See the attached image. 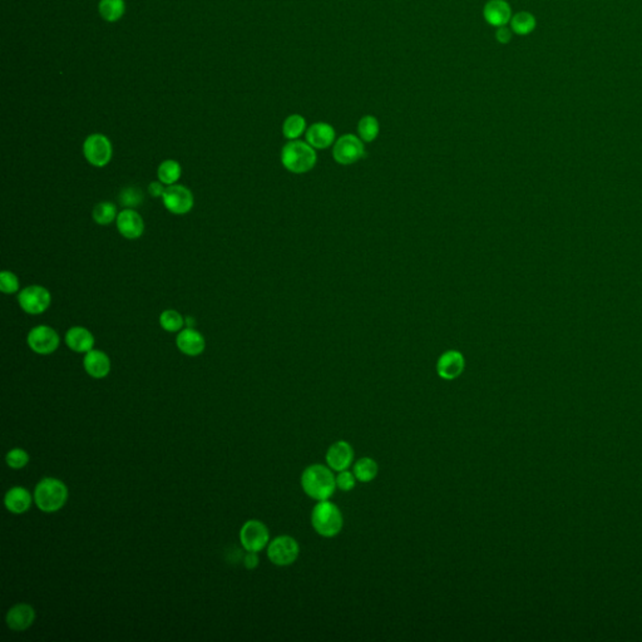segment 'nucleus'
Listing matches in <instances>:
<instances>
[{
  "label": "nucleus",
  "instance_id": "1",
  "mask_svg": "<svg viewBox=\"0 0 642 642\" xmlns=\"http://www.w3.org/2000/svg\"><path fill=\"white\" fill-rule=\"evenodd\" d=\"M301 487L312 499L328 501L337 490V476L326 465H309L301 474Z\"/></svg>",
  "mask_w": 642,
  "mask_h": 642
},
{
  "label": "nucleus",
  "instance_id": "2",
  "mask_svg": "<svg viewBox=\"0 0 642 642\" xmlns=\"http://www.w3.org/2000/svg\"><path fill=\"white\" fill-rule=\"evenodd\" d=\"M67 499L68 488L57 478H43L34 490V502L45 513H54L63 508Z\"/></svg>",
  "mask_w": 642,
  "mask_h": 642
},
{
  "label": "nucleus",
  "instance_id": "3",
  "mask_svg": "<svg viewBox=\"0 0 642 642\" xmlns=\"http://www.w3.org/2000/svg\"><path fill=\"white\" fill-rule=\"evenodd\" d=\"M312 524L315 532L325 538L335 537L343 529V513L329 499L320 501L312 508Z\"/></svg>",
  "mask_w": 642,
  "mask_h": 642
},
{
  "label": "nucleus",
  "instance_id": "4",
  "mask_svg": "<svg viewBox=\"0 0 642 642\" xmlns=\"http://www.w3.org/2000/svg\"><path fill=\"white\" fill-rule=\"evenodd\" d=\"M281 162L290 172L305 173L316 163V153L309 143L291 141L281 151Z\"/></svg>",
  "mask_w": 642,
  "mask_h": 642
},
{
  "label": "nucleus",
  "instance_id": "5",
  "mask_svg": "<svg viewBox=\"0 0 642 642\" xmlns=\"http://www.w3.org/2000/svg\"><path fill=\"white\" fill-rule=\"evenodd\" d=\"M299 554V543L291 536H279L267 546V557L276 566L293 565L298 560Z\"/></svg>",
  "mask_w": 642,
  "mask_h": 642
},
{
  "label": "nucleus",
  "instance_id": "6",
  "mask_svg": "<svg viewBox=\"0 0 642 642\" xmlns=\"http://www.w3.org/2000/svg\"><path fill=\"white\" fill-rule=\"evenodd\" d=\"M84 157L95 167H104L112 159L113 148L111 141L104 134H95L88 136L83 143Z\"/></svg>",
  "mask_w": 642,
  "mask_h": 642
},
{
  "label": "nucleus",
  "instance_id": "7",
  "mask_svg": "<svg viewBox=\"0 0 642 642\" xmlns=\"http://www.w3.org/2000/svg\"><path fill=\"white\" fill-rule=\"evenodd\" d=\"M18 303L23 312L29 315H39L49 309L51 295L48 289L40 285H31L20 291Z\"/></svg>",
  "mask_w": 642,
  "mask_h": 642
},
{
  "label": "nucleus",
  "instance_id": "8",
  "mask_svg": "<svg viewBox=\"0 0 642 642\" xmlns=\"http://www.w3.org/2000/svg\"><path fill=\"white\" fill-rule=\"evenodd\" d=\"M28 346L37 354L49 355L59 348L61 339L57 331L48 325H38L26 337Z\"/></svg>",
  "mask_w": 642,
  "mask_h": 642
},
{
  "label": "nucleus",
  "instance_id": "9",
  "mask_svg": "<svg viewBox=\"0 0 642 642\" xmlns=\"http://www.w3.org/2000/svg\"><path fill=\"white\" fill-rule=\"evenodd\" d=\"M241 545L248 552H260L270 543L268 528L257 520H250L240 531Z\"/></svg>",
  "mask_w": 642,
  "mask_h": 642
},
{
  "label": "nucleus",
  "instance_id": "10",
  "mask_svg": "<svg viewBox=\"0 0 642 642\" xmlns=\"http://www.w3.org/2000/svg\"><path fill=\"white\" fill-rule=\"evenodd\" d=\"M162 201L166 209L173 215L188 214L195 204L191 190H188L186 186L177 184L166 187Z\"/></svg>",
  "mask_w": 642,
  "mask_h": 642
},
{
  "label": "nucleus",
  "instance_id": "11",
  "mask_svg": "<svg viewBox=\"0 0 642 642\" xmlns=\"http://www.w3.org/2000/svg\"><path fill=\"white\" fill-rule=\"evenodd\" d=\"M332 156L340 165H351L365 156V150L356 136L344 134L335 142Z\"/></svg>",
  "mask_w": 642,
  "mask_h": 642
},
{
  "label": "nucleus",
  "instance_id": "12",
  "mask_svg": "<svg viewBox=\"0 0 642 642\" xmlns=\"http://www.w3.org/2000/svg\"><path fill=\"white\" fill-rule=\"evenodd\" d=\"M326 465L334 472L348 470L354 462V449L345 440H337L326 451Z\"/></svg>",
  "mask_w": 642,
  "mask_h": 642
},
{
  "label": "nucleus",
  "instance_id": "13",
  "mask_svg": "<svg viewBox=\"0 0 642 642\" xmlns=\"http://www.w3.org/2000/svg\"><path fill=\"white\" fill-rule=\"evenodd\" d=\"M115 223L118 232L127 240H137L143 235L145 221L140 214L134 209L122 210L117 216Z\"/></svg>",
  "mask_w": 642,
  "mask_h": 642
},
{
  "label": "nucleus",
  "instance_id": "14",
  "mask_svg": "<svg viewBox=\"0 0 642 642\" xmlns=\"http://www.w3.org/2000/svg\"><path fill=\"white\" fill-rule=\"evenodd\" d=\"M465 356L457 350L445 351L437 362V373L444 380H454L465 371Z\"/></svg>",
  "mask_w": 642,
  "mask_h": 642
},
{
  "label": "nucleus",
  "instance_id": "15",
  "mask_svg": "<svg viewBox=\"0 0 642 642\" xmlns=\"http://www.w3.org/2000/svg\"><path fill=\"white\" fill-rule=\"evenodd\" d=\"M176 345L181 353L187 356H198L206 348L204 337L193 328H185L178 332Z\"/></svg>",
  "mask_w": 642,
  "mask_h": 642
},
{
  "label": "nucleus",
  "instance_id": "16",
  "mask_svg": "<svg viewBox=\"0 0 642 642\" xmlns=\"http://www.w3.org/2000/svg\"><path fill=\"white\" fill-rule=\"evenodd\" d=\"M35 620V611L31 604H14L10 610L8 611L6 623L7 626L13 631H24L29 629Z\"/></svg>",
  "mask_w": 642,
  "mask_h": 642
},
{
  "label": "nucleus",
  "instance_id": "17",
  "mask_svg": "<svg viewBox=\"0 0 642 642\" xmlns=\"http://www.w3.org/2000/svg\"><path fill=\"white\" fill-rule=\"evenodd\" d=\"M83 367L88 376L95 379H103L109 376L111 371V359L104 351L92 349L86 353V356L83 359Z\"/></svg>",
  "mask_w": 642,
  "mask_h": 642
},
{
  "label": "nucleus",
  "instance_id": "18",
  "mask_svg": "<svg viewBox=\"0 0 642 642\" xmlns=\"http://www.w3.org/2000/svg\"><path fill=\"white\" fill-rule=\"evenodd\" d=\"M483 17L490 26H507L512 19V8L506 0H490L484 6Z\"/></svg>",
  "mask_w": 642,
  "mask_h": 642
},
{
  "label": "nucleus",
  "instance_id": "19",
  "mask_svg": "<svg viewBox=\"0 0 642 642\" xmlns=\"http://www.w3.org/2000/svg\"><path fill=\"white\" fill-rule=\"evenodd\" d=\"M306 141L314 148L324 150L334 143L335 131L330 125L324 122L314 123L306 131Z\"/></svg>",
  "mask_w": 642,
  "mask_h": 642
},
{
  "label": "nucleus",
  "instance_id": "20",
  "mask_svg": "<svg viewBox=\"0 0 642 642\" xmlns=\"http://www.w3.org/2000/svg\"><path fill=\"white\" fill-rule=\"evenodd\" d=\"M95 343L93 334L83 326H73L65 332L67 346L76 353H88L93 349Z\"/></svg>",
  "mask_w": 642,
  "mask_h": 642
},
{
  "label": "nucleus",
  "instance_id": "21",
  "mask_svg": "<svg viewBox=\"0 0 642 642\" xmlns=\"http://www.w3.org/2000/svg\"><path fill=\"white\" fill-rule=\"evenodd\" d=\"M33 498L31 492L24 487H13L8 490L4 497L6 508L14 515H23L32 506Z\"/></svg>",
  "mask_w": 642,
  "mask_h": 642
},
{
  "label": "nucleus",
  "instance_id": "22",
  "mask_svg": "<svg viewBox=\"0 0 642 642\" xmlns=\"http://www.w3.org/2000/svg\"><path fill=\"white\" fill-rule=\"evenodd\" d=\"M379 472V465L373 458L364 457L356 460L353 473L355 474L356 479L362 483H369L376 479Z\"/></svg>",
  "mask_w": 642,
  "mask_h": 642
},
{
  "label": "nucleus",
  "instance_id": "23",
  "mask_svg": "<svg viewBox=\"0 0 642 642\" xmlns=\"http://www.w3.org/2000/svg\"><path fill=\"white\" fill-rule=\"evenodd\" d=\"M509 23H511L512 32L517 34V35H522V37L533 33L536 26H537V19H536L533 14L524 12V10L512 15V19Z\"/></svg>",
  "mask_w": 642,
  "mask_h": 642
},
{
  "label": "nucleus",
  "instance_id": "24",
  "mask_svg": "<svg viewBox=\"0 0 642 642\" xmlns=\"http://www.w3.org/2000/svg\"><path fill=\"white\" fill-rule=\"evenodd\" d=\"M181 173H182V168H181V165L178 163L177 161L166 159L159 166L157 177H159V181H161L163 185L171 186L177 182L179 177H181Z\"/></svg>",
  "mask_w": 642,
  "mask_h": 642
},
{
  "label": "nucleus",
  "instance_id": "25",
  "mask_svg": "<svg viewBox=\"0 0 642 642\" xmlns=\"http://www.w3.org/2000/svg\"><path fill=\"white\" fill-rule=\"evenodd\" d=\"M98 9L103 19L113 23L123 17L126 12V3L125 0H101Z\"/></svg>",
  "mask_w": 642,
  "mask_h": 642
},
{
  "label": "nucleus",
  "instance_id": "26",
  "mask_svg": "<svg viewBox=\"0 0 642 642\" xmlns=\"http://www.w3.org/2000/svg\"><path fill=\"white\" fill-rule=\"evenodd\" d=\"M93 220L101 226H107L109 223H113L117 220L118 212H117V206L112 202H99L96 204L92 212Z\"/></svg>",
  "mask_w": 642,
  "mask_h": 642
},
{
  "label": "nucleus",
  "instance_id": "27",
  "mask_svg": "<svg viewBox=\"0 0 642 642\" xmlns=\"http://www.w3.org/2000/svg\"><path fill=\"white\" fill-rule=\"evenodd\" d=\"M306 121L303 115H291L287 117L282 125V134L287 140H296L305 132Z\"/></svg>",
  "mask_w": 642,
  "mask_h": 642
},
{
  "label": "nucleus",
  "instance_id": "28",
  "mask_svg": "<svg viewBox=\"0 0 642 642\" xmlns=\"http://www.w3.org/2000/svg\"><path fill=\"white\" fill-rule=\"evenodd\" d=\"M159 324L163 330L177 332L184 329L185 318L176 310H165L159 316Z\"/></svg>",
  "mask_w": 642,
  "mask_h": 642
},
{
  "label": "nucleus",
  "instance_id": "29",
  "mask_svg": "<svg viewBox=\"0 0 642 642\" xmlns=\"http://www.w3.org/2000/svg\"><path fill=\"white\" fill-rule=\"evenodd\" d=\"M358 131L362 141L373 142L379 134V122L373 115H365L359 122Z\"/></svg>",
  "mask_w": 642,
  "mask_h": 642
},
{
  "label": "nucleus",
  "instance_id": "30",
  "mask_svg": "<svg viewBox=\"0 0 642 642\" xmlns=\"http://www.w3.org/2000/svg\"><path fill=\"white\" fill-rule=\"evenodd\" d=\"M143 201V195L142 191L136 187H126L122 190L120 193V202L123 204L126 209H134Z\"/></svg>",
  "mask_w": 642,
  "mask_h": 642
},
{
  "label": "nucleus",
  "instance_id": "31",
  "mask_svg": "<svg viewBox=\"0 0 642 642\" xmlns=\"http://www.w3.org/2000/svg\"><path fill=\"white\" fill-rule=\"evenodd\" d=\"M6 462L13 470H22L29 463V454L24 449L14 448L12 451H8Z\"/></svg>",
  "mask_w": 642,
  "mask_h": 642
},
{
  "label": "nucleus",
  "instance_id": "32",
  "mask_svg": "<svg viewBox=\"0 0 642 642\" xmlns=\"http://www.w3.org/2000/svg\"><path fill=\"white\" fill-rule=\"evenodd\" d=\"M0 290L4 294L18 293L19 290V279L12 271H1L0 273Z\"/></svg>",
  "mask_w": 642,
  "mask_h": 642
},
{
  "label": "nucleus",
  "instance_id": "33",
  "mask_svg": "<svg viewBox=\"0 0 642 642\" xmlns=\"http://www.w3.org/2000/svg\"><path fill=\"white\" fill-rule=\"evenodd\" d=\"M356 481L358 479L353 472H349L348 470L337 472V488L343 492H350L355 488Z\"/></svg>",
  "mask_w": 642,
  "mask_h": 642
},
{
  "label": "nucleus",
  "instance_id": "34",
  "mask_svg": "<svg viewBox=\"0 0 642 642\" xmlns=\"http://www.w3.org/2000/svg\"><path fill=\"white\" fill-rule=\"evenodd\" d=\"M512 33H513L512 29H509L507 26H499L496 32V39L498 40V43L508 45L509 42L512 40Z\"/></svg>",
  "mask_w": 642,
  "mask_h": 642
},
{
  "label": "nucleus",
  "instance_id": "35",
  "mask_svg": "<svg viewBox=\"0 0 642 642\" xmlns=\"http://www.w3.org/2000/svg\"><path fill=\"white\" fill-rule=\"evenodd\" d=\"M165 186L166 185H163L161 181H157V182H152V184H150V186H148V191H150L151 196H153V198H162L163 193H165Z\"/></svg>",
  "mask_w": 642,
  "mask_h": 642
},
{
  "label": "nucleus",
  "instance_id": "36",
  "mask_svg": "<svg viewBox=\"0 0 642 642\" xmlns=\"http://www.w3.org/2000/svg\"><path fill=\"white\" fill-rule=\"evenodd\" d=\"M243 565L248 570H254L259 566V556L257 552H248L243 559Z\"/></svg>",
  "mask_w": 642,
  "mask_h": 642
},
{
  "label": "nucleus",
  "instance_id": "37",
  "mask_svg": "<svg viewBox=\"0 0 642 642\" xmlns=\"http://www.w3.org/2000/svg\"><path fill=\"white\" fill-rule=\"evenodd\" d=\"M185 324L187 328H193L195 326V319L187 316V318H185Z\"/></svg>",
  "mask_w": 642,
  "mask_h": 642
}]
</instances>
